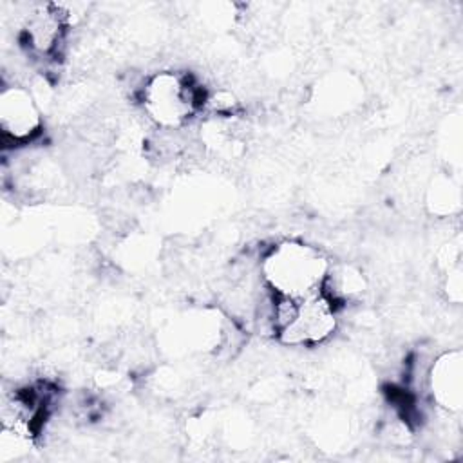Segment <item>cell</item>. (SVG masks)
<instances>
[{
	"mask_svg": "<svg viewBox=\"0 0 463 463\" xmlns=\"http://www.w3.org/2000/svg\"><path fill=\"white\" fill-rule=\"evenodd\" d=\"M331 262L322 250L302 241H280L260 262V277L273 297L304 298L326 288Z\"/></svg>",
	"mask_w": 463,
	"mask_h": 463,
	"instance_id": "6da1fadb",
	"label": "cell"
},
{
	"mask_svg": "<svg viewBox=\"0 0 463 463\" xmlns=\"http://www.w3.org/2000/svg\"><path fill=\"white\" fill-rule=\"evenodd\" d=\"M336 306L326 289L304 298L273 297L271 329L284 345H318L336 331Z\"/></svg>",
	"mask_w": 463,
	"mask_h": 463,
	"instance_id": "7a4b0ae2",
	"label": "cell"
},
{
	"mask_svg": "<svg viewBox=\"0 0 463 463\" xmlns=\"http://www.w3.org/2000/svg\"><path fill=\"white\" fill-rule=\"evenodd\" d=\"M199 99L201 94L190 78L174 71L152 74L141 89V103L146 116L165 130L186 125L195 114Z\"/></svg>",
	"mask_w": 463,
	"mask_h": 463,
	"instance_id": "3957f363",
	"label": "cell"
},
{
	"mask_svg": "<svg viewBox=\"0 0 463 463\" xmlns=\"http://www.w3.org/2000/svg\"><path fill=\"white\" fill-rule=\"evenodd\" d=\"M0 128L4 141H31L42 128V116L31 92L18 85L4 87L0 94Z\"/></svg>",
	"mask_w": 463,
	"mask_h": 463,
	"instance_id": "277c9868",
	"label": "cell"
},
{
	"mask_svg": "<svg viewBox=\"0 0 463 463\" xmlns=\"http://www.w3.org/2000/svg\"><path fill=\"white\" fill-rule=\"evenodd\" d=\"M427 385L441 409L459 412L463 405V353L452 349L439 354L429 369Z\"/></svg>",
	"mask_w": 463,
	"mask_h": 463,
	"instance_id": "5b68a950",
	"label": "cell"
},
{
	"mask_svg": "<svg viewBox=\"0 0 463 463\" xmlns=\"http://www.w3.org/2000/svg\"><path fill=\"white\" fill-rule=\"evenodd\" d=\"M65 16L67 13L52 4L33 9L24 24V36L29 49L36 54L52 52L61 42L67 25Z\"/></svg>",
	"mask_w": 463,
	"mask_h": 463,
	"instance_id": "8992f818",
	"label": "cell"
}]
</instances>
